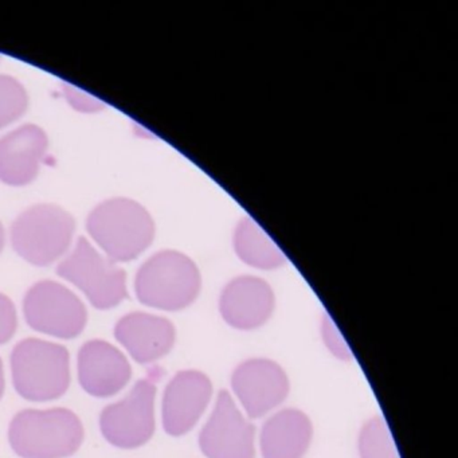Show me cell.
Here are the masks:
<instances>
[{"mask_svg": "<svg viewBox=\"0 0 458 458\" xmlns=\"http://www.w3.org/2000/svg\"><path fill=\"white\" fill-rule=\"evenodd\" d=\"M87 230L114 264L138 259L155 238L151 214L128 198H112L96 206L88 216Z\"/></svg>", "mask_w": 458, "mask_h": 458, "instance_id": "obj_1", "label": "cell"}, {"mask_svg": "<svg viewBox=\"0 0 458 458\" xmlns=\"http://www.w3.org/2000/svg\"><path fill=\"white\" fill-rule=\"evenodd\" d=\"M200 288L202 277L197 264L176 250L157 251L149 257L135 278L136 296L141 304L170 312L190 307Z\"/></svg>", "mask_w": 458, "mask_h": 458, "instance_id": "obj_2", "label": "cell"}, {"mask_svg": "<svg viewBox=\"0 0 458 458\" xmlns=\"http://www.w3.org/2000/svg\"><path fill=\"white\" fill-rule=\"evenodd\" d=\"M10 444L23 458H64L84 441V428L68 409L23 410L10 425Z\"/></svg>", "mask_w": 458, "mask_h": 458, "instance_id": "obj_3", "label": "cell"}, {"mask_svg": "<svg viewBox=\"0 0 458 458\" xmlns=\"http://www.w3.org/2000/svg\"><path fill=\"white\" fill-rule=\"evenodd\" d=\"M76 221L65 208L52 203L31 206L12 225L15 251L36 267L63 259L73 242Z\"/></svg>", "mask_w": 458, "mask_h": 458, "instance_id": "obj_4", "label": "cell"}, {"mask_svg": "<svg viewBox=\"0 0 458 458\" xmlns=\"http://www.w3.org/2000/svg\"><path fill=\"white\" fill-rule=\"evenodd\" d=\"M13 380L23 398L34 402L60 398L71 385V356L55 343L28 339L12 355Z\"/></svg>", "mask_w": 458, "mask_h": 458, "instance_id": "obj_5", "label": "cell"}, {"mask_svg": "<svg viewBox=\"0 0 458 458\" xmlns=\"http://www.w3.org/2000/svg\"><path fill=\"white\" fill-rule=\"evenodd\" d=\"M58 276L81 289L98 310H111L127 299V273L87 238L81 237L57 267Z\"/></svg>", "mask_w": 458, "mask_h": 458, "instance_id": "obj_6", "label": "cell"}, {"mask_svg": "<svg viewBox=\"0 0 458 458\" xmlns=\"http://www.w3.org/2000/svg\"><path fill=\"white\" fill-rule=\"evenodd\" d=\"M31 328L61 339H73L87 326V308L66 286L55 281H39L29 289L23 302Z\"/></svg>", "mask_w": 458, "mask_h": 458, "instance_id": "obj_7", "label": "cell"}, {"mask_svg": "<svg viewBox=\"0 0 458 458\" xmlns=\"http://www.w3.org/2000/svg\"><path fill=\"white\" fill-rule=\"evenodd\" d=\"M157 386L139 380L123 401L109 404L101 412V433L106 441L122 449H136L155 433Z\"/></svg>", "mask_w": 458, "mask_h": 458, "instance_id": "obj_8", "label": "cell"}, {"mask_svg": "<svg viewBox=\"0 0 458 458\" xmlns=\"http://www.w3.org/2000/svg\"><path fill=\"white\" fill-rule=\"evenodd\" d=\"M256 428L233 401L219 391L216 407L199 434V446L208 458H254Z\"/></svg>", "mask_w": 458, "mask_h": 458, "instance_id": "obj_9", "label": "cell"}, {"mask_svg": "<svg viewBox=\"0 0 458 458\" xmlns=\"http://www.w3.org/2000/svg\"><path fill=\"white\" fill-rule=\"evenodd\" d=\"M232 388L249 418H262L280 406L289 394V377L269 359H249L233 372Z\"/></svg>", "mask_w": 458, "mask_h": 458, "instance_id": "obj_10", "label": "cell"}, {"mask_svg": "<svg viewBox=\"0 0 458 458\" xmlns=\"http://www.w3.org/2000/svg\"><path fill=\"white\" fill-rule=\"evenodd\" d=\"M213 396L208 375L187 369L175 375L165 387L162 417L165 433L181 437L194 428Z\"/></svg>", "mask_w": 458, "mask_h": 458, "instance_id": "obj_11", "label": "cell"}, {"mask_svg": "<svg viewBox=\"0 0 458 458\" xmlns=\"http://www.w3.org/2000/svg\"><path fill=\"white\" fill-rule=\"evenodd\" d=\"M276 307L272 286L256 276H240L230 281L219 297V312L230 327L251 331L264 326Z\"/></svg>", "mask_w": 458, "mask_h": 458, "instance_id": "obj_12", "label": "cell"}, {"mask_svg": "<svg viewBox=\"0 0 458 458\" xmlns=\"http://www.w3.org/2000/svg\"><path fill=\"white\" fill-rule=\"evenodd\" d=\"M49 147L47 132L26 124L0 139V181L21 187L37 178Z\"/></svg>", "mask_w": 458, "mask_h": 458, "instance_id": "obj_13", "label": "cell"}, {"mask_svg": "<svg viewBox=\"0 0 458 458\" xmlns=\"http://www.w3.org/2000/svg\"><path fill=\"white\" fill-rule=\"evenodd\" d=\"M79 379L88 394L106 398L127 386L131 366L116 347L103 340H92L80 350Z\"/></svg>", "mask_w": 458, "mask_h": 458, "instance_id": "obj_14", "label": "cell"}, {"mask_svg": "<svg viewBox=\"0 0 458 458\" xmlns=\"http://www.w3.org/2000/svg\"><path fill=\"white\" fill-rule=\"evenodd\" d=\"M116 339L138 363L157 361L173 350L175 327L167 318L144 312L124 316L114 328Z\"/></svg>", "mask_w": 458, "mask_h": 458, "instance_id": "obj_15", "label": "cell"}, {"mask_svg": "<svg viewBox=\"0 0 458 458\" xmlns=\"http://www.w3.org/2000/svg\"><path fill=\"white\" fill-rule=\"evenodd\" d=\"M312 422L297 409L273 414L261 428L259 446L264 458H302L312 441Z\"/></svg>", "mask_w": 458, "mask_h": 458, "instance_id": "obj_16", "label": "cell"}, {"mask_svg": "<svg viewBox=\"0 0 458 458\" xmlns=\"http://www.w3.org/2000/svg\"><path fill=\"white\" fill-rule=\"evenodd\" d=\"M233 246L241 261L259 270H275L286 264L285 254L277 243L250 216L238 222Z\"/></svg>", "mask_w": 458, "mask_h": 458, "instance_id": "obj_17", "label": "cell"}, {"mask_svg": "<svg viewBox=\"0 0 458 458\" xmlns=\"http://www.w3.org/2000/svg\"><path fill=\"white\" fill-rule=\"evenodd\" d=\"M359 454L360 458H401L382 417L371 418L361 428Z\"/></svg>", "mask_w": 458, "mask_h": 458, "instance_id": "obj_18", "label": "cell"}, {"mask_svg": "<svg viewBox=\"0 0 458 458\" xmlns=\"http://www.w3.org/2000/svg\"><path fill=\"white\" fill-rule=\"evenodd\" d=\"M28 106L25 87L14 77L0 74V130L17 122Z\"/></svg>", "mask_w": 458, "mask_h": 458, "instance_id": "obj_19", "label": "cell"}, {"mask_svg": "<svg viewBox=\"0 0 458 458\" xmlns=\"http://www.w3.org/2000/svg\"><path fill=\"white\" fill-rule=\"evenodd\" d=\"M321 336H323L327 348H328L337 359L347 361L352 360V351L350 350L347 343H345L342 332L335 326L332 318L327 315L324 316L323 324H321Z\"/></svg>", "mask_w": 458, "mask_h": 458, "instance_id": "obj_20", "label": "cell"}, {"mask_svg": "<svg viewBox=\"0 0 458 458\" xmlns=\"http://www.w3.org/2000/svg\"><path fill=\"white\" fill-rule=\"evenodd\" d=\"M17 310L9 297L0 293V344L9 342L17 331Z\"/></svg>", "mask_w": 458, "mask_h": 458, "instance_id": "obj_21", "label": "cell"}, {"mask_svg": "<svg viewBox=\"0 0 458 458\" xmlns=\"http://www.w3.org/2000/svg\"><path fill=\"white\" fill-rule=\"evenodd\" d=\"M63 89L69 103H71L72 106L77 109V111L90 114V112H98L106 108V106H104L101 101H98V98L87 95V93L82 92V90L76 89L73 85L64 84Z\"/></svg>", "mask_w": 458, "mask_h": 458, "instance_id": "obj_22", "label": "cell"}, {"mask_svg": "<svg viewBox=\"0 0 458 458\" xmlns=\"http://www.w3.org/2000/svg\"><path fill=\"white\" fill-rule=\"evenodd\" d=\"M4 364L0 360V398L4 395Z\"/></svg>", "mask_w": 458, "mask_h": 458, "instance_id": "obj_23", "label": "cell"}, {"mask_svg": "<svg viewBox=\"0 0 458 458\" xmlns=\"http://www.w3.org/2000/svg\"><path fill=\"white\" fill-rule=\"evenodd\" d=\"M4 225L0 222V253L4 250Z\"/></svg>", "mask_w": 458, "mask_h": 458, "instance_id": "obj_24", "label": "cell"}]
</instances>
